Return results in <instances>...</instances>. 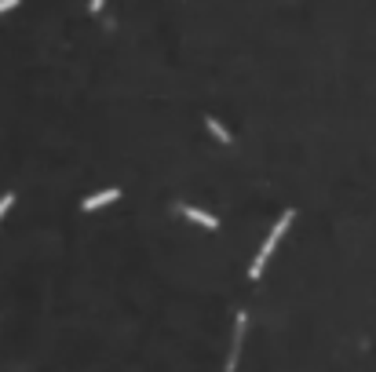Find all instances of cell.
I'll use <instances>...</instances> for the list:
<instances>
[{
    "mask_svg": "<svg viewBox=\"0 0 376 372\" xmlns=\"http://www.w3.org/2000/svg\"><path fill=\"white\" fill-rule=\"evenodd\" d=\"M292 219H296V212H292V208H285V216L277 219V223H274V230H270V234L263 237V245H259L256 260H252V267H249V278H252V281H259V278H263V270H267V260H270V252L277 248V241L285 237V230L292 226Z\"/></svg>",
    "mask_w": 376,
    "mask_h": 372,
    "instance_id": "cell-1",
    "label": "cell"
},
{
    "mask_svg": "<svg viewBox=\"0 0 376 372\" xmlns=\"http://www.w3.org/2000/svg\"><path fill=\"white\" fill-rule=\"evenodd\" d=\"M245 329H249V314H238L234 318V339H231V358H226V369L223 372H238V362H241V347H245Z\"/></svg>",
    "mask_w": 376,
    "mask_h": 372,
    "instance_id": "cell-2",
    "label": "cell"
},
{
    "mask_svg": "<svg viewBox=\"0 0 376 372\" xmlns=\"http://www.w3.org/2000/svg\"><path fill=\"white\" fill-rule=\"evenodd\" d=\"M121 198V190L117 186H110V190H99V193H92V198L80 201V212H95V208H103V204H113Z\"/></svg>",
    "mask_w": 376,
    "mask_h": 372,
    "instance_id": "cell-3",
    "label": "cell"
},
{
    "mask_svg": "<svg viewBox=\"0 0 376 372\" xmlns=\"http://www.w3.org/2000/svg\"><path fill=\"white\" fill-rule=\"evenodd\" d=\"M179 212H183L187 219H194L198 226H205V230H219V219H216V216H208V212H201V208H194V204H183Z\"/></svg>",
    "mask_w": 376,
    "mask_h": 372,
    "instance_id": "cell-4",
    "label": "cell"
},
{
    "mask_svg": "<svg viewBox=\"0 0 376 372\" xmlns=\"http://www.w3.org/2000/svg\"><path fill=\"white\" fill-rule=\"evenodd\" d=\"M205 128H208V132L216 135L219 142H231V132H226V128H223V124H219L216 117H205Z\"/></svg>",
    "mask_w": 376,
    "mask_h": 372,
    "instance_id": "cell-5",
    "label": "cell"
},
{
    "mask_svg": "<svg viewBox=\"0 0 376 372\" xmlns=\"http://www.w3.org/2000/svg\"><path fill=\"white\" fill-rule=\"evenodd\" d=\"M11 204H15V193H4V198H0V219H4V212Z\"/></svg>",
    "mask_w": 376,
    "mask_h": 372,
    "instance_id": "cell-6",
    "label": "cell"
},
{
    "mask_svg": "<svg viewBox=\"0 0 376 372\" xmlns=\"http://www.w3.org/2000/svg\"><path fill=\"white\" fill-rule=\"evenodd\" d=\"M11 8H19V0H0V15L11 11Z\"/></svg>",
    "mask_w": 376,
    "mask_h": 372,
    "instance_id": "cell-7",
    "label": "cell"
},
{
    "mask_svg": "<svg viewBox=\"0 0 376 372\" xmlns=\"http://www.w3.org/2000/svg\"><path fill=\"white\" fill-rule=\"evenodd\" d=\"M103 4H106V0H92V11H103Z\"/></svg>",
    "mask_w": 376,
    "mask_h": 372,
    "instance_id": "cell-8",
    "label": "cell"
}]
</instances>
